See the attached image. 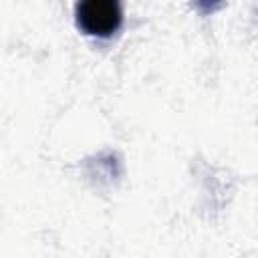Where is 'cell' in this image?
Returning a JSON list of instances; mask_svg holds the SVG:
<instances>
[{"mask_svg":"<svg viewBox=\"0 0 258 258\" xmlns=\"http://www.w3.org/2000/svg\"><path fill=\"white\" fill-rule=\"evenodd\" d=\"M121 6L113 0H85L77 4L79 26L93 36H109L121 26Z\"/></svg>","mask_w":258,"mask_h":258,"instance_id":"1","label":"cell"}]
</instances>
